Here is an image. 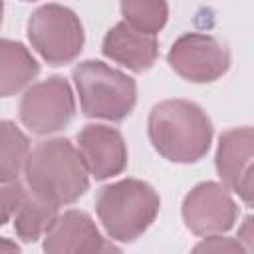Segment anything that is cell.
I'll return each mask as SVG.
<instances>
[{
	"label": "cell",
	"instance_id": "obj_13",
	"mask_svg": "<svg viewBox=\"0 0 254 254\" xmlns=\"http://www.w3.org/2000/svg\"><path fill=\"white\" fill-rule=\"evenodd\" d=\"M40 73L38 60L30 50L14 40L4 38L0 42V93L10 97L24 89Z\"/></svg>",
	"mask_w": 254,
	"mask_h": 254
},
{
	"label": "cell",
	"instance_id": "obj_20",
	"mask_svg": "<svg viewBox=\"0 0 254 254\" xmlns=\"http://www.w3.org/2000/svg\"><path fill=\"white\" fill-rule=\"evenodd\" d=\"M95 254H123L119 246H115L111 240H103V244L99 246V250Z\"/></svg>",
	"mask_w": 254,
	"mask_h": 254
},
{
	"label": "cell",
	"instance_id": "obj_18",
	"mask_svg": "<svg viewBox=\"0 0 254 254\" xmlns=\"http://www.w3.org/2000/svg\"><path fill=\"white\" fill-rule=\"evenodd\" d=\"M190 254H246V252L238 242V238L218 234V236L202 238L198 244H194Z\"/></svg>",
	"mask_w": 254,
	"mask_h": 254
},
{
	"label": "cell",
	"instance_id": "obj_7",
	"mask_svg": "<svg viewBox=\"0 0 254 254\" xmlns=\"http://www.w3.org/2000/svg\"><path fill=\"white\" fill-rule=\"evenodd\" d=\"M167 62L183 79L192 83H210L228 71L230 52L210 34L189 32L173 42Z\"/></svg>",
	"mask_w": 254,
	"mask_h": 254
},
{
	"label": "cell",
	"instance_id": "obj_19",
	"mask_svg": "<svg viewBox=\"0 0 254 254\" xmlns=\"http://www.w3.org/2000/svg\"><path fill=\"white\" fill-rule=\"evenodd\" d=\"M238 242L242 244L246 254H254V214L244 216L240 228H238Z\"/></svg>",
	"mask_w": 254,
	"mask_h": 254
},
{
	"label": "cell",
	"instance_id": "obj_16",
	"mask_svg": "<svg viewBox=\"0 0 254 254\" xmlns=\"http://www.w3.org/2000/svg\"><path fill=\"white\" fill-rule=\"evenodd\" d=\"M121 14L123 20L133 26L135 30L157 36L169 18V6L165 2H137V0H127L121 2Z\"/></svg>",
	"mask_w": 254,
	"mask_h": 254
},
{
	"label": "cell",
	"instance_id": "obj_1",
	"mask_svg": "<svg viewBox=\"0 0 254 254\" xmlns=\"http://www.w3.org/2000/svg\"><path fill=\"white\" fill-rule=\"evenodd\" d=\"M147 133L155 151L171 163H196L212 143V123L206 111L189 99H165L157 103L147 121Z\"/></svg>",
	"mask_w": 254,
	"mask_h": 254
},
{
	"label": "cell",
	"instance_id": "obj_14",
	"mask_svg": "<svg viewBox=\"0 0 254 254\" xmlns=\"http://www.w3.org/2000/svg\"><path fill=\"white\" fill-rule=\"evenodd\" d=\"M58 216H60V206L36 196L28 189V194L18 206L12 222L18 238H22L24 242H36L48 234V230L54 226Z\"/></svg>",
	"mask_w": 254,
	"mask_h": 254
},
{
	"label": "cell",
	"instance_id": "obj_9",
	"mask_svg": "<svg viewBox=\"0 0 254 254\" xmlns=\"http://www.w3.org/2000/svg\"><path fill=\"white\" fill-rule=\"evenodd\" d=\"M214 165L222 185L254 208V127L224 131L218 139Z\"/></svg>",
	"mask_w": 254,
	"mask_h": 254
},
{
	"label": "cell",
	"instance_id": "obj_6",
	"mask_svg": "<svg viewBox=\"0 0 254 254\" xmlns=\"http://www.w3.org/2000/svg\"><path fill=\"white\" fill-rule=\"evenodd\" d=\"M18 115L22 125L36 135L62 131L75 115V97L67 79L52 75L32 83L20 99Z\"/></svg>",
	"mask_w": 254,
	"mask_h": 254
},
{
	"label": "cell",
	"instance_id": "obj_5",
	"mask_svg": "<svg viewBox=\"0 0 254 254\" xmlns=\"http://www.w3.org/2000/svg\"><path fill=\"white\" fill-rule=\"evenodd\" d=\"M28 40L50 65L73 62L85 42L83 26L75 12L62 4H44L28 20Z\"/></svg>",
	"mask_w": 254,
	"mask_h": 254
},
{
	"label": "cell",
	"instance_id": "obj_8",
	"mask_svg": "<svg viewBox=\"0 0 254 254\" xmlns=\"http://www.w3.org/2000/svg\"><path fill=\"white\" fill-rule=\"evenodd\" d=\"M185 226L196 236H218L228 232L238 218V204L230 190L214 181L192 187L183 200Z\"/></svg>",
	"mask_w": 254,
	"mask_h": 254
},
{
	"label": "cell",
	"instance_id": "obj_12",
	"mask_svg": "<svg viewBox=\"0 0 254 254\" xmlns=\"http://www.w3.org/2000/svg\"><path fill=\"white\" fill-rule=\"evenodd\" d=\"M103 240L93 218L71 208L60 214L44 236V254H95Z\"/></svg>",
	"mask_w": 254,
	"mask_h": 254
},
{
	"label": "cell",
	"instance_id": "obj_3",
	"mask_svg": "<svg viewBox=\"0 0 254 254\" xmlns=\"http://www.w3.org/2000/svg\"><path fill=\"white\" fill-rule=\"evenodd\" d=\"M161 198L157 190L139 179H121L105 185L95 194V212L109 238L137 240L157 218Z\"/></svg>",
	"mask_w": 254,
	"mask_h": 254
},
{
	"label": "cell",
	"instance_id": "obj_15",
	"mask_svg": "<svg viewBox=\"0 0 254 254\" xmlns=\"http://www.w3.org/2000/svg\"><path fill=\"white\" fill-rule=\"evenodd\" d=\"M30 141L16 127V123L4 119L0 123V181H16L30 157Z\"/></svg>",
	"mask_w": 254,
	"mask_h": 254
},
{
	"label": "cell",
	"instance_id": "obj_17",
	"mask_svg": "<svg viewBox=\"0 0 254 254\" xmlns=\"http://www.w3.org/2000/svg\"><path fill=\"white\" fill-rule=\"evenodd\" d=\"M26 194H28V187L20 179L2 183V224L10 222L14 218L16 210L22 204V200L26 198Z\"/></svg>",
	"mask_w": 254,
	"mask_h": 254
},
{
	"label": "cell",
	"instance_id": "obj_21",
	"mask_svg": "<svg viewBox=\"0 0 254 254\" xmlns=\"http://www.w3.org/2000/svg\"><path fill=\"white\" fill-rule=\"evenodd\" d=\"M2 250H0V254H20V248H18V244L16 242H12L10 238H2Z\"/></svg>",
	"mask_w": 254,
	"mask_h": 254
},
{
	"label": "cell",
	"instance_id": "obj_2",
	"mask_svg": "<svg viewBox=\"0 0 254 254\" xmlns=\"http://www.w3.org/2000/svg\"><path fill=\"white\" fill-rule=\"evenodd\" d=\"M26 187L40 198L64 206L89 189V171L79 149L65 137L38 143L24 167Z\"/></svg>",
	"mask_w": 254,
	"mask_h": 254
},
{
	"label": "cell",
	"instance_id": "obj_10",
	"mask_svg": "<svg viewBox=\"0 0 254 254\" xmlns=\"http://www.w3.org/2000/svg\"><path fill=\"white\" fill-rule=\"evenodd\" d=\"M77 149L91 177L97 181L121 175L127 167V145L119 129L101 123L85 125L77 137Z\"/></svg>",
	"mask_w": 254,
	"mask_h": 254
},
{
	"label": "cell",
	"instance_id": "obj_11",
	"mask_svg": "<svg viewBox=\"0 0 254 254\" xmlns=\"http://www.w3.org/2000/svg\"><path fill=\"white\" fill-rule=\"evenodd\" d=\"M101 54L107 60L135 73H143L151 69L153 64L157 62L159 42H157V36L143 34L133 26H129L125 20H121L107 30L101 42Z\"/></svg>",
	"mask_w": 254,
	"mask_h": 254
},
{
	"label": "cell",
	"instance_id": "obj_4",
	"mask_svg": "<svg viewBox=\"0 0 254 254\" xmlns=\"http://www.w3.org/2000/svg\"><path fill=\"white\" fill-rule=\"evenodd\" d=\"M71 79L85 117L123 121L137 103L135 79L103 62H79L71 69Z\"/></svg>",
	"mask_w": 254,
	"mask_h": 254
}]
</instances>
